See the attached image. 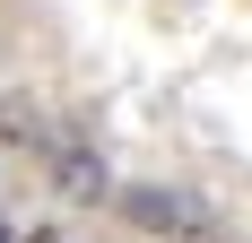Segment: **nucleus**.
Returning <instances> with one entry per match:
<instances>
[{
    "instance_id": "nucleus-2",
    "label": "nucleus",
    "mask_w": 252,
    "mask_h": 243,
    "mask_svg": "<svg viewBox=\"0 0 252 243\" xmlns=\"http://www.w3.org/2000/svg\"><path fill=\"white\" fill-rule=\"evenodd\" d=\"M0 130L9 139H35V104H0Z\"/></svg>"
},
{
    "instance_id": "nucleus-3",
    "label": "nucleus",
    "mask_w": 252,
    "mask_h": 243,
    "mask_svg": "<svg viewBox=\"0 0 252 243\" xmlns=\"http://www.w3.org/2000/svg\"><path fill=\"white\" fill-rule=\"evenodd\" d=\"M0 243H9V226H0Z\"/></svg>"
},
{
    "instance_id": "nucleus-1",
    "label": "nucleus",
    "mask_w": 252,
    "mask_h": 243,
    "mask_svg": "<svg viewBox=\"0 0 252 243\" xmlns=\"http://www.w3.org/2000/svg\"><path fill=\"white\" fill-rule=\"evenodd\" d=\"M52 182H61V191H70V200H96L104 191V156H96V148H61V156H52Z\"/></svg>"
}]
</instances>
